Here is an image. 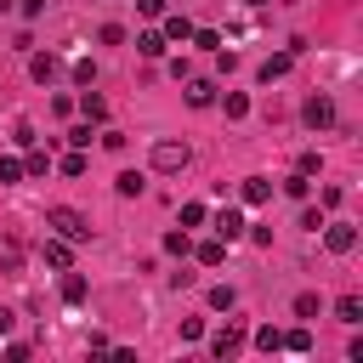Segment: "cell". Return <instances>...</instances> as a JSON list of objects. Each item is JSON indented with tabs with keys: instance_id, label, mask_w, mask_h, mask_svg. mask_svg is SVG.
<instances>
[{
	"instance_id": "1",
	"label": "cell",
	"mask_w": 363,
	"mask_h": 363,
	"mask_svg": "<svg viewBox=\"0 0 363 363\" xmlns=\"http://www.w3.org/2000/svg\"><path fill=\"white\" fill-rule=\"evenodd\" d=\"M45 227H51L57 238H68V244H91V216L74 210V204H51V210H45Z\"/></svg>"
},
{
	"instance_id": "2",
	"label": "cell",
	"mask_w": 363,
	"mask_h": 363,
	"mask_svg": "<svg viewBox=\"0 0 363 363\" xmlns=\"http://www.w3.org/2000/svg\"><path fill=\"white\" fill-rule=\"evenodd\" d=\"M147 159H153V170H159V176H182V170H187V159H193V147H187V142H176V136H159Z\"/></svg>"
},
{
	"instance_id": "3",
	"label": "cell",
	"mask_w": 363,
	"mask_h": 363,
	"mask_svg": "<svg viewBox=\"0 0 363 363\" xmlns=\"http://www.w3.org/2000/svg\"><path fill=\"white\" fill-rule=\"evenodd\" d=\"M244 340H250V329H244V318H233V323H221V329L210 335V357H221V363H227Z\"/></svg>"
},
{
	"instance_id": "4",
	"label": "cell",
	"mask_w": 363,
	"mask_h": 363,
	"mask_svg": "<svg viewBox=\"0 0 363 363\" xmlns=\"http://www.w3.org/2000/svg\"><path fill=\"white\" fill-rule=\"evenodd\" d=\"M301 119H306V130H329V125H335V96H323V91L306 96V102H301Z\"/></svg>"
},
{
	"instance_id": "5",
	"label": "cell",
	"mask_w": 363,
	"mask_h": 363,
	"mask_svg": "<svg viewBox=\"0 0 363 363\" xmlns=\"http://www.w3.org/2000/svg\"><path fill=\"white\" fill-rule=\"evenodd\" d=\"M323 244H329V255H352L357 250V227L352 221H323Z\"/></svg>"
},
{
	"instance_id": "6",
	"label": "cell",
	"mask_w": 363,
	"mask_h": 363,
	"mask_svg": "<svg viewBox=\"0 0 363 363\" xmlns=\"http://www.w3.org/2000/svg\"><path fill=\"white\" fill-rule=\"evenodd\" d=\"M40 255H45V267H57V272H68V261H74V244H68V238H57V233H51V238H45V244H40Z\"/></svg>"
},
{
	"instance_id": "7",
	"label": "cell",
	"mask_w": 363,
	"mask_h": 363,
	"mask_svg": "<svg viewBox=\"0 0 363 363\" xmlns=\"http://www.w3.org/2000/svg\"><path fill=\"white\" fill-rule=\"evenodd\" d=\"M289 68H295V51H278V57H267V62L255 68V79H261V85H272V79H284Z\"/></svg>"
},
{
	"instance_id": "8",
	"label": "cell",
	"mask_w": 363,
	"mask_h": 363,
	"mask_svg": "<svg viewBox=\"0 0 363 363\" xmlns=\"http://www.w3.org/2000/svg\"><path fill=\"white\" fill-rule=\"evenodd\" d=\"M216 96H221L216 79H193V74H187V102H193V108H216Z\"/></svg>"
},
{
	"instance_id": "9",
	"label": "cell",
	"mask_w": 363,
	"mask_h": 363,
	"mask_svg": "<svg viewBox=\"0 0 363 363\" xmlns=\"http://www.w3.org/2000/svg\"><path fill=\"white\" fill-rule=\"evenodd\" d=\"M91 125H108V96H96V91H79V102H74Z\"/></svg>"
},
{
	"instance_id": "10",
	"label": "cell",
	"mask_w": 363,
	"mask_h": 363,
	"mask_svg": "<svg viewBox=\"0 0 363 363\" xmlns=\"http://www.w3.org/2000/svg\"><path fill=\"white\" fill-rule=\"evenodd\" d=\"M238 199H244V204H267V199H272V182H267V176H244V182H238Z\"/></svg>"
},
{
	"instance_id": "11",
	"label": "cell",
	"mask_w": 363,
	"mask_h": 363,
	"mask_svg": "<svg viewBox=\"0 0 363 363\" xmlns=\"http://www.w3.org/2000/svg\"><path fill=\"white\" fill-rule=\"evenodd\" d=\"M23 255H28V250H23V238H11V233H6V238H0V272H23Z\"/></svg>"
},
{
	"instance_id": "12",
	"label": "cell",
	"mask_w": 363,
	"mask_h": 363,
	"mask_svg": "<svg viewBox=\"0 0 363 363\" xmlns=\"http://www.w3.org/2000/svg\"><path fill=\"white\" fill-rule=\"evenodd\" d=\"M159 34H164V45H182V40H193V23H187V17H182V11H170V17H164V28H159Z\"/></svg>"
},
{
	"instance_id": "13",
	"label": "cell",
	"mask_w": 363,
	"mask_h": 363,
	"mask_svg": "<svg viewBox=\"0 0 363 363\" xmlns=\"http://www.w3.org/2000/svg\"><path fill=\"white\" fill-rule=\"evenodd\" d=\"M216 238H221V244L244 238V216H238V210H221V216H216Z\"/></svg>"
},
{
	"instance_id": "14",
	"label": "cell",
	"mask_w": 363,
	"mask_h": 363,
	"mask_svg": "<svg viewBox=\"0 0 363 363\" xmlns=\"http://www.w3.org/2000/svg\"><path fill=\"white\" fill-rule=\"evenodd\" d=\"M187 255H199V267H221V261H227V244H221V238H204V244H193Z\"/></svg>"
},
{
	"instance_id": "15",
	"label": "cell",
	"mask_w": 363,
	"mask_h": 363,
	"mask_svg": "<svg viewBox=\"0 0 363 363\" xmlns=\"http://www.w3.org/2000/svg\"><path fill=\"white\" fill-rule=\"evenodd\" d=\"M335 318H340L346 329H357V323H363V295H340V301H335Z\"/></svg>"
},
{
	"instance_id": "16",
	"label": "cell",
	"mask_w": 363,
	"mask_h": 363,
	"mask_svg": "<svg viewBox=\"0 0 363 363\" xmlns=\"http://www.w3.org/2000/svg\"><path fill=\"white\" fill-rule=\"evenodd\" d=\"M57 68H62V62H57L51 51H34V57H28V74H34L40 85H45V79H57Z\"/></svg>"
},
{
	"instance_id": "17",
	"label": "cell",
	"mask_w": 363,
	"mask_h": 363,
	"mask_svg": "<svg viewBox=\"0 0 363 363\" xmlns=\"http://www.w3.org/2000/svg\"><path fill=\"white\" fill-rule=\"evenodd\" d=\"M142 187H147V176H142V170H119V176H113V193H119V199H136Z\"/></svg>"
},
{
	"instance_id": "18",
	"label": "cell",
	"mask_w": 363,
	"mask_h": 363,
	"mask_svg": "<svg viewBox=\"0 0 363 363\" xmlns=\"http://www.w3.org/2000/svg\"><path fill=\"white\" fill-rule=\"evenodd\" d=\"M204 301H210V312H233V306H238V289H233V284H216Z\"/></svg>"
},
{
	"instance_id": "19",
	"label": "cell",
	"mask_w": 363,
	"mask_h": 363,
	"mask_svg": "<svg viewBox=\"0 0 363 363\" xmlns=\"http://www.w3.org/2000/svg\"><path fill=\"white\" fill-rule=\"evenodd\" d=\"M216 102L227 108V119H244V113H250V96H244V91H221Z\"/></svg>"
},
{
	"instance_id": "20",
	"label": "cell",
	"mask_w": 363,
	"mask_h": 363,
	"mask_svg": "<svg viewBox=\"0 0 363 363\" xmlns=\"http://www.w3.org/2000/svg\"><path fill=\"white\" fill-rule=\"evenodd\" d=\"M250 340H255V346H261V352H284V335H278V329H272V323H261V329H255V335H250Z\"/></svg>"
},
{
	"instance_id": "21",
	"label": "cell",
	"mask_w": 363,
	"mask_h": 363,
	"mask_svg": "<svg viewBox=\"0 0 363 363\" xmlns=\"http://www.w3.org/2000/svg\"><path fill=\"white\" fill-rule=\"evenodd\" d=\"M136 51H142V57H164V34H153V28L136 34Z\"/></svg>"
},
{
	"instance_id": "22",
	"label": "cell",
	"mask_w": 363,
	"mask_h": 363,
	"mask_svg": "<svg viewBox=\"0 0 363 363\" xmlns=\"http://www.w3.org/2000/svg\"><path fill=\"white\" fill-rule=\"evenodd\" d=\"M45 170H51V153L28 147V159H23V176H45Z\"/></svg>"
},
{
	"instance_id": "23",
	"label": "cell",
	"mask_w": 363,
	"mask_h": 363,
	"mask_svg": "<svg viewBox=\"0 0 363 363\" xmlns=\"http://www.w3.org/2000/svg\"><path fill=\"white\" fill-rule=\"evenodd\" d=\"M284 193H289V199H312V176H301V170L284 176Z\"/></svg>"
},
{
	"instance_id": "24",
	"label": "cell",
	"mask_w": 363,
	"mask_h": 363,
	"mask_svg": "<svg viewBox=\"0 0 363 363\" xmlns=\"http://www.w3.org/2000/svg\"><path fill=\"white\" fill-rule=\"evenodd\" d=\"M62 301H68V306H79V301H85V278H79V272H68V278H62Z\"/></svg>"
},
{
	"instance_id": "25",
	"label": "cell",
	"mask_w": 363,
	"mask_h": 363,
	"mask_svg": "<svg viewBox=\"0 0 363 363\" xmlns=\"http://www.w3.org/2000/svg\"><path fill=\"white\" fill-rule=\"evenodd\" d=\"M11 182H23V159L0 153V187H11Z\"/></svg>"
},
{
	"instance_id": "26",
	"label": "cell",
	"mask_w": 363,
	"mask_h": 363,
	"mask_svg": "<svg viewBox=\"0 0 363 363\" xmlns=\"http://www.w3.org/2000/svg\"><path fill=\"white\" fill-rule=\"evenodd\" d=\"M57 164H62V176H85V147H74V153H62Z\"/></svg>"
},
{
	"instance_id": "27",
	"label": "cell",
	"mask_w": 363,
	"mask_h": 363,
	"mask_svg": "<svg viewBox=\"0 0 363 363\" xmlns=\"http://www.w3.org/2000/svg\"><path fill=\"white\" fill-rule=\"evenodd\" d=\"M164 250H170V255H187V250H193V238H187V227H176V233H164Z\"/></svg>"
},
{
	"instance_id": "28",
	"label": "cell",
	"mask_w": 363,
	"mask_h": 363,
	"mask_svg": "<svg viewBox=\"0 0 363 363\" xmlns=\"http://www.w3.org/2000/svg\"><path fill=\"white\" fill-rule=\"evenodd\" d=\"M318 312H323V301H318L312 289H306V295H295V318H318Z\"/></svg>"
},
{
	"instance_id": "29",
	"label": "cell",
	"mask_w": 363,
	"mask_h": 363,
	"mask_svg": "<svg viewBox=\"0 0 363 363\" xmlns=\"http://www.w3.org/2000/svg\"><path fill=\"white\" fill-rule=\"evenodd\" d=\"M284 352H312V329H289L284 335Z\"/></svg>"
},
{
	"instance_id": "30",
	"label": "cell",
	"mask_w": 363,
	"mask_h": 363,
	"mask_svg": "<svg viewBox=\"0 0 363 363\" xmlns=\"http://www.w3.org/2000/svg\"><path fill=\"white\" fill-rule=\"evenodd\" d=\"M193 45H199V51H221V34H216V28H193Z\"/></svg>"
},
{
	"instance_id": "31",
	"label": "cell",
	"mask_w": 363,
	"mask_h": 363,
	"mask_svg": "<svg viewBox=\"0 0 363 363\" xmlns=\"http://www.w3.org/2000/svg\"><path fill=\"white\" fill-rule=\"evenodd\" d=\"M74 79H79V85H96V62L79 57V62H74Z\"/></svg>"
},
{
	"instance_id": "32",
	"label": "cell",
	"mask_w": 363,
	"mask_h": 363,
	"mask_svg": "<svg viewBox=\"0 0 363 363\" xmlns=\"http://www.w3.org/2000/svg\"><path fill=\"white\" fill-rule=\"evenodd\" d=\"M96 40H102V45H125V28H119V23H102V34H96Z\"/></svg>"
},
{
	"instance_id": "33",
	"label": "cell",
	"mask_w": 363,
	"mask_h": 363,
	"mask_svg": "<svg viewBox=\"0 0 363 363\" xmlns=\"http://www.w3.org/2000/svg\"><path fill=\"white\" fill-rule=\"evenodd\" d=\"M68 147H91V119H85V125H74V130H68Z\"/></svg>"
},
{
	"instance_id": "34",
	"label": "cell",
	"mask_w": 363,
	"mask_h": 363,
	"mask_svg": "<svg viewBox=\"0 0 363 363\" xmlns=\"http://www.w3.org/2000/svg\"><path fill=\"white\" fill-rule=\"evenodd\" d=\"M318 164H323V159H318V153H312V147H306V153H301V159H295V170H301V176H318Z\"/></svg>"
},
{
	"instance_id": "35",
	"label": "cell",
	"mask_w": 363,
	"mask_h": 363,
	"mask_svg": "<svg viewBox=\"0 0 363 363\" xmlns=\"http://www.w3.org/2000/svg\"><path fill=\"white\" fill-rule=\"evenodd\" d=\"M182 227H204V204H182Z\"/></svg>"
},
{
	"instance_id": "36",
	"label": "cell",
	"mask_w": 363,
	"mask_h": 363,
	"mask_svg": "<svg viewBox=\"0 0 363 363\" xmlns=\"http://www.w3.org/2000/svg\"><path fill=\"white\" fill-rule=\"evenodd\" d=\"M182 340H204V318H182Z\"/></svg>"
},
{
	"instance_id": "37",
	"label": "cell",
	"mask_w": 363,
	"mask_h": 363,
	"mask_svg": "<svg viewBox=\"0 0 363 363\" xmlns=\"http://www.w3.org/2000/svg\"><path fill=\"white\" fill-rule=\"evenodd\" d=\"M301 227H306V233H318V227H323V210H312V204H306V210H301Z\"/></svg>"
},
{
	"instance_id": "38",
	"label": "cell",
	"mask_w": 363,
	"mask_h": 363,
	"mask_svg": "<svg viewBox=\"0 0 363 363\" xmlns=\"http://www.w3.org/2000/svg\"><path fill=\"white\" fill-rule=\"evenodd\" d=\"M164 6H170V0H136V11H142V17H164Z\"/></svg>"
},
{
	"instance_id": "39",
	"label": "cell",
	"mask_w": 363,
	"mask_h": 363,
	"mask_svg": "<svg viewBox=\"0 0 363 363\" xmlns=\"http://www.w3.org/2000/svg\"><path fill=\"white\" fill-rule=\"evenodd\" d=\"M17 6H23V17H40V6H45V0H17Z\"/></svg>"
},
{
	"instance_id": "40",
	"label": "cell",
	"mask_w": 363,
	"mask_h": 363,
	"mask_svg": "<svg viewBox=\"0 0 363 363\" xmlns=\"http://www.w3.org/2000/svg\"><path fill=\"white\" fill-rule=\"evenodd\" d=\"M11 323H17V312H6V306H0V335H11Z\"/></svg>"
},
{
	"instance_id": "41",
	"label": "cell",
	"mask_w": 363,
	"mask_h": 363,
	"mask_svg": "<svg viewBox=\"0 0 363 363\" xmlns=\"http://www.w3.org/2000/svg\"><path fill=\"white\" fill-rule=\"evenodd\" d=\"M250 6H267V0H250Z\"/></svg>"
}]
</instances>
